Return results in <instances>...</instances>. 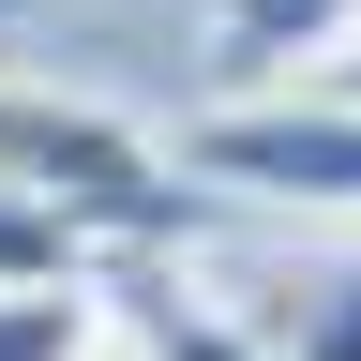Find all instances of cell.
Masks as SVG:
<instances>
[{
  "label": "cell",
  "mask_w": 361,
  "mask_h": 361,
  "mask_svg": "<svg viewBox=\"0 0 361 361\" xmlns=\"http://www.w3.org/2000/svg\"><path fill=\"white\" fill-rule=\"evenodd\" d=\"M346 90H361V45H346Z\"/></svg>",
  "instance_id": "5"
},
{
  "label": "cell",
  "mask_w": 361,
  "mask_h": 361,
  "mask_svg": "<svg viewBox=\"0 0 361 361\" xmlns=\"http://www.w3.org/2000/svg\"><path fill=\"white\" fill-rule=\"evenodd\" d=\"M0 180L45 196L61 226H90L106 256H196V211H211L151 121L90 106L61 75H0Z\"/></svg>",
  "instance_id": "1"
},
{
  "label": "cell",
  "mask_w": 361,
  "mask_h": 361,
  "mask_svg": "<svg viewBox=\"0 0 361 361\" xmlns=\"http://www.w3.org/2000/svg\"><path fill=\"white\" fill-rule=\"evenodd\" d=\"M0 361H121V271L0 286Z\"/></svg>",
  "instance_id": "3"
},
{
  "label": "cell",
  "mask_w": 361,
  "mask_h": 361,
  "mask_svg": "<svg viewBox=\"0 0 361 361\" xmlns=\"http://www.w3.org/2000/svg\"><path fill=\"white\" fill-rule=\"evenodd\" d=\"M196 196L286 211V226H361V90L346 75H286V90H226L166 135Z\"/></svg>",
  "instance_id": "2"
},
{
  "label": "cell",
  "mask_w": 361,
  "mask_h": 361,
  "mask_svg": "<svg viewBox=\"0 0 361 361\" xmlns=\"http://www.w3.org/2000/svg\"><path fill=\"white\" fill-rule=\"evenodd\" d=\"M61 271H121V256L90 241V226H61L45 196H16V180H0V286H61Z\"/></svg>",
  "instance_id": "4"
}]
</instances>
